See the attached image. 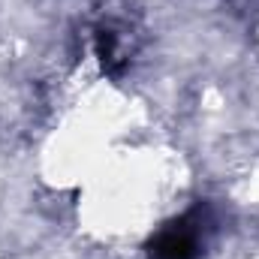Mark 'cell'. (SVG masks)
Instances as JSON below:
<instances>
[{
	"label": "cell",
	"instance_id": "cell-1",
	"mask_svg": "<svg viewBox=\"0 0 259 259\" xmlns=\"http://www.w3.org/2000/svg\"><path fill=\"white\" fill-rule=\"evenodd\" d=\"M151 256L154 259H196L199 256V235H196V229L187 220L169 223L151 241Z\"/></svg>",
	"mask_w": 259,
	"mask_h": 259
},
{
	"label": "cell",
	"instance_id": "cell-2",
	"mask_svg": "<svg viewBox=\"0 0 259 259\" xmlns=\"http://www.w3.org/2000/svg\"><path fill=\"white\" fill-rule=\"evenodd\" d=\"M97 58L103 61V66L109 72H121V64H118V42H115V33L112 30H97Z\"/></svg>",
	"mask_w": 259,
	"mask_h": 259
}]
</instances>
